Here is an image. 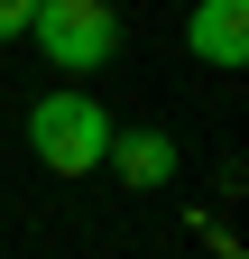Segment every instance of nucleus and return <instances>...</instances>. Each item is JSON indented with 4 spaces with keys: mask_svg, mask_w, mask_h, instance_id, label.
<instances>
[{
    "mask_svg": "<svg viewBox=\"0 0 249 259\" xmlns=\"http://www.w3.org/2000/svg\"><path fill=\"white\" fill-rule=\"evenodd\" d=\"M184 47H194L203 65H222V74H240V65H249V0H194Z\"/></svg>",
    "mask_w": 249,
    "mask_h": 259,
    "instance_id": "7ed1b4c3",
    "label": "nucleus"
},
{
    "mask_svg": "<svg viewBox=\"0 0 249 259\" xmlns=\"http://www.w3.org/2000/svg\"><path fill=\"white\" fill-rule=\"evenodd\" d=\"M28 10H37V0H0V47H10V37H28Z\"/></svg>",
    "mask_w": 249,
    "mask_h": 259,
    "instance_id": "39448f33",
    "label": "nucleus"
},
{
    "mask_svg": "<svg viewBox=\"0 0 249 259\" xmlns=\"http://www.w3.org/2000/svg\"><path fill=\"white\" fill-rule=\"evenodd\" d=\"M102 167L130 194H157V185H175V139H166V130H111V157H102Z\"/></svg>",
    "mask_w": 249,
    "mask_h": 259,
    "instance_id": "20e7f679",
    "label": "nucleus"
},
{
    "mask_svg": "<svg viewBox=\"0 0 249 259\" xmlns=\"http://www.w3.org/2000/svg\"><path fill=\"white\" fill-rule=\"evenodd\" d=\"M28 148H37L46 176H102V157H111V111L92 102L83 83L37 93V111H28Z\"/></svg>",
    "mask_w": 249,
    "mask_h": 259,
    "instance_id": "f257e3e1",
    "label": "nucleus"
},
{
    "mask_svg": "<svg viewBox=\"0 0 249 259\" xmlns=\"http://www.w3.org/2000/svg\"><path fill=\"white\" fill-rule=\"evenodd\" d=\"M28 37L46 47L55 74H102L120 56V0H37L28 10Z\"/></svg>",
    "mask_w": 249,
    "mask_h": 259,
    "instance_id": "f03ea898",
    "label": "nucleus"
}]
</instances>
